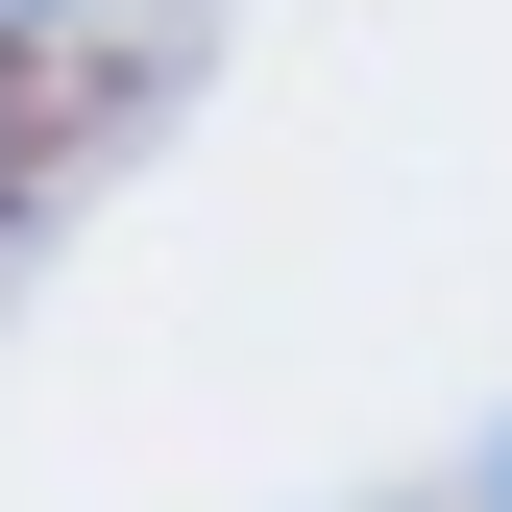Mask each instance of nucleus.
Returning a JSON list of instances; mask_svg holds the SVG:
<instances>
[{
  "instance_id": "nucleus-1",
  "label": "nucleus",
  "mask_w": 512,
  "mask_h": 512,
  "mask_svg": "<svg viewBox=\"0 0 512 512\" xmlns=\"http://www.w3.org/2000/svg\"><path fill=\"white\" fill-rule=\"evenodd\" d=\"M0 25H49V0H0Z\"/></svg>"
}]
</instances>
